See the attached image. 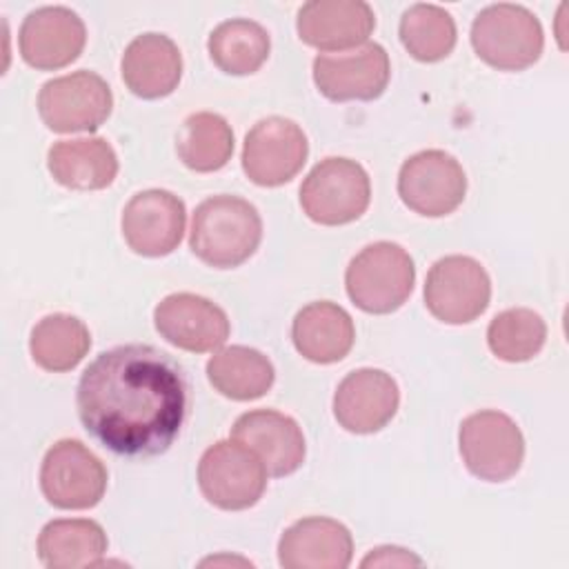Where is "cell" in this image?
I'll return each mask as SVG.
<instances>
[{
  "label": "cell",
  "mask_w": 569,
  "mask_h": 569,
  "mask_svg": "<svg viewBox=\"0 0 569 569\" xmlns=\"http://www.w3.org/2000/svg\"><path fill=\"white\" fill-rule=\"evenodd\" d=\"M362 567H420L422 560L402 547H378L365 556Z\"/></svg>",
  "instance_id": "4dcf8cb0"
},
{
  "label": "cell",
  "mask_w": 569,
  "mask_h": 569,
  "mask_svg": "<svg viewBox=\"0 0 569 569\" xmlns=\"http://www.w3.org/2000/svg\"><path fill=\"white\" fill-rule=\"evenodd\" d=\"M389 76V56L378 42L342 53H320L313 60V82L333 102L373 100L387 89Z\"/></svg>",
  "instance_id": "4fadbf2b"
},
{
  "label": "cell",
  "mask_w": 569,
  "mask_h": 569,
  "mask_svg": "<svg viewBox=\"0 0 569 569\" xmlns=\"http://www.w3.org/2000/svg\"><path fill=\"white\" fill-rule=\"evenodd\" d=\"M371 200L367 171L349 158L320 160L300 187L302 211L318 224L338 227L358 220Z\"/></svg>",
  "instance_id": "5b68a950"
},
{
  "label": "cell",
  "mask_w": 569,
  "mask_h": 569,
  "mask_svg": "<svg viewBox=\"0 0 569 569\" xmlns=\"http://www.w3.org/2000/svg\"><path fill=\"white\" fill-rule=\"evenodd\" d=\"M84 429L127 458L164 453L187 416V380L180 365L151 345L102 351L80 376L76 391Z\"/></svg>",
  "instance_id": "6da1fadb"
},
{
  "label": "cell",
  "mask_w": 569,
  "mask_h": 569,
  "mask_svg": "<svg viewBox=\"0 0 569 569\" xmlns=\"http://www.w3.org/2000/svg\"><path fill=\"white\" fill-rule=\"evenodd\" d=\"M398 402V385L387 371L356 369L336 389L333 416L351 433H373L396 416Z\"/></svg>",
  "instance_id": "e0dca14e"
},
{
  "label": "cell",
  "mask_w": 569,
  "mask_h": 569,
  "mask_svg": "<svg viewBox=\"0 0 569 569\" xmlns=\"http://www.w3.org/2000/svg\"><path fill=\"white\" fill-rule=\"evenodd\" d=\"M184 202L164 189L136 193L122 211V236L127 244L149 258L171 253L184 233Z\"/></svg>",
  "instance_id": "5bb4252c"
},
{
  "label": "cell",
  "mask_w": 569,
  "mask_h": 569,
  "mask_svg": "<svg viewBox=\"0 0 569 569\" xmlns=\"http://www.w3.org/2000/svg\"><path fill=\"white\" fill-rule=\"evenodd\" d=\"M262 238L258 209L238 196H213L196 207L189 233L191 251L209 267L231 269L253 256Z\"/></svg>",
  "instance_id": "7a4b0ae2"
},
{
  "label": "cell",
  "mask_w": 569,
  "mask_h": 569,
  "mask_svg": "<svg viewBox=\"0 0 569 569\" xmlns=\"http://www.w3.org/2000/svg\"><path fill=\"white\" fill-rule=\"evenodd\" d=\"M209 56L216 67L231 76L256 73L271 51L269 33L262 24L233 18L220 22L209 36Z\"/></svg>",
  "instance_id": "484cf974"
},
{
  "label": "cell",
  "mask_w": 569,
  "mask_h": 569,
  "mask_svg": "<svg viewBox=\"0 0 569 569\" xmlns=\"http://www.w3.org/2000/svg\"><path fill=\"white\" fill-rule=\"evenodd\" d=\"M231 438L253 449L267 473L282 478L305 462V436L298 422L273 409L242 413L231 429Z\"/></svg>",
  "instance_id": "ac0fdd59"
},
{
  "label": "cell",
  "mask_w": 569,
  "mask_h": 569,
  "mask_svg": "<svg viewBox=\"0 0 569 569\" xmlns=\"http://www.w3.org/2000/svg\"><path fill=\"white\" fill-rule=\"evenodd\" d=\"M460 456L480 480L502 482L516 476L525 458V438L502 411H476L460 425Z\"/></svg>",
  "instance_id": "52a82bcc"
},
{
  "label": "cell",
  "mask_w": 569,
  "mask_h": 569,
  "mask_svg": "<svg viewBox=\"0 0 569 569\" xmlns=\"http://www.w3.org/2000/svg\"><path fill=\"white\" fill-rule=\"evenodd\" d=\"M84 40V22L67 7H40L31 11L18 33L24 62L42 71L71 64L82 53Z\"/></svg>",
  "instance_id": "2e32d148"
},
{
  "label": "cell",
  "mask_w": 569,
  "mask_h": 569,
  "mask_svg": "<svg viewBox=\"0 0 569 569\" xmlns=\"http://www.w3.org/2000/svg\"><path fill=\"white\" fill-rule=\"evenodd\" d=\"M416 267L411 256L396 242L365 247L347 267L345 284L351 302L367 313H391L413 291Z\"/></svg>",
  "instance_id": "3957f363"
},
{
  "label": "cell",
  "mask_w": 569,
  "mask_h": 569,
  "mask_svg": "<svg viewBox=\"0 0 569 569\" xmlns=\"http://www.w3.org/2000/svg\"><path fill=\"white\" fill-rule=\"evenodd\" d=\"M298 36L322 51L365 44L376 27L373 9L362 0H311L298 11Z\"/></svg>",
  "instance_id": "d6986e66"
},
{
  "label": "cell",
  "mask_w": 569,
  "mask_h": 569,
  "mask_svg": "<svg viewBox=\"0 0 569 569\" xmlns=\"http://www.w3.org/2000/svg\"><path fill=\"white\" fill-rule=\"evenodd\" d=\"M91 333L82 320L67 313L44 316L29 338L31 358L47 371L73 369L89 351Z\"/></svg>",
  "instance_id": "4316f807"
},
{
  "label": "cell",
  "mask_w": 569,
  "mask_h": 569,
  "mask_svg": "<svg viewBox=\"0 0 569 569\" xmlns=\"http://www.w3.org/2000/svg\"><path fill=\"white\" fill-rule=\"evenodd\" d=\"M122 80L131 93L144 100L169 96L182 76L178 44L164 33H142L122 53Z\"/></svg>",
  "instance_id": "44dd1931"
},
{
  "label": "cell",
  "mask_w": 569,
  "mask_h": 569,
  "mask_svg": "<svg viewBox=\"0 0 569 569\" xmlns=\"http://www.w3.org/2000/svg\"><path fill=\"white\" fill-rule=\"evenodd\" d=\"M491 280L485 267L469 256H445L427 273L425 305L447 325H467L489 305Z\"/></svg>",
  "instance_id": "8fae6325"
},
{
  "label": "cell",
  "mask_w": 569,
  "mask_h": 569,
  "mask_svg": "<svg viewBox=\"0 0 569 569\" xmlns=\"http://www.w3.org/2000/svg\"><path fill=\"white\" fill-rule=\"evenodd\" d=\"M291 338L300 356L318 365H331L351 351L356 329L351 316L340 305L320 300L296 313Z\"/></svg>",
  "instance_id": "7402d4cb"
},
{
  "label": "cell",
  "mask_w": 569,
  "mask_h": 569,
  "mask_svg": "<svg viewBox=\"0 0 569 569\" xmlns=\"http://www.w3.org/2000/svg\"><path fill=\"white\" fill-rule=\"evenodd\" d=\"M158 333L178 349L204 353L229 338L227 313L209 298L196 293H171L153 311Z\"/></svg>",
  "instance_id": "9a60e30c"
},
{
  "label": "cell",
  "mask_w": 569,
  "mask_h": 569,
  "mask_svg": "<svg viewBox=\"0 0 569 569\" xmlns=\"http://www.w3.org/2000/svg\"><path fill=\"white\" fill-rule=\"evenodd\" d=\"M305 131L289 118L269 116L251 127L242 147V169L260 187L289 182L307 162Z\"/></svg>",
  "instance_id": "7c38bea8"
},
{
  "label": "cell",
  "mask_w": 569,
  "mask_h": 569,
  "mask_svg": "<svg viewBox=\"0 0 569 569\" xmlns=\"http://www.w3.org/2000/svg\"><path fill=\"white\" fill-rule=\"evenodd\" d=\"M202 496L218 509L240 511L253 507L267 487V469L260 456L238 440H218L198 465Z\"/></svg>",
  "instance_id": "8992f818"
},
{
  "label": "cell",
  "mask_w": 569,
  "mask_h": 569,
  "mask_svg": "<svg viewBox=\"0 0 569 569\" xmlns=\"http://www.w3.org/2000/svg\"><path fill=\"white\" fill-rule=\"evenodd\" d=\"M40 489L58 509L96 507L107 489L102 460L80 440L56 442L40 467Z\"/></svg>",
  "instance_id": "30bf717a"
},
{
  "label": "cell",
  "mask_w": 569,
  "mask_h": 569,
  "mask_svg": "<svg viewBox=\"0 0 569 569\" xmlns=\"http://www.w3.org/2000/svg\"><path fill=\"white\" fill-rule=\"evenodd\" d=\"M104 553L107 533L87 518L51 520L38 536V556L49 569L96 567Z\"/></svg>",
  "instance_id": "cb8c5ba5"
},
{
  "label": "cell",
  "mask_w": 569,
  "mask_h": 569,
  "mask_svg": "<svg viewBox=\"0 0 569 569\" xmlns=\"http://www.w3.org/2000/svg\"><path fill=\"white\" fill-rule=\"evenodd\" d=\"M47 164L60 184L80 191L104 189L118 173V156L104 138L60 140L49 149Z\"/></svg>",
  "instance_id": "603a6c76"
},
{
  "label": "cell",
  "mask_w": 569,
  "mask_h": 569,
  "mask_svg": "<svg viewBox=\"0 0 569 569\" xmlns=\"http://www.w3.org/2000/svg\"><path fill=\"white\" fill-rule=\"evenodd\" d=\"M176 149L184 167L198 173L218 171L233 153V131L222 116L198 111L182 122Z\"/></svg>",
  "instance_id": "83f0119b"
},
{
  "label": "cell",
  "mask_w": 569,
  "mask_h": 569,
  "mask_svg": "<svg viewBox=\"0 0 569 569\" xmlns=\"http://www.w3.org/2000/svg\"><path fill=\"white\" fill-rule=\"evenodd\" d=\"M471 44L480 60L500 71L531 67L545 47L540 20L520 4L498 2L482 9L471 24Z\"/></svg>",
  "instance_id": "277c9868"
},
{
  "label": "cell",
  "mask_w": 569,
  "mask_h": 569,
  "mask_svg": "<svg viewBox=\"0 0 569 569\" xmlns=\"http://www.w3.org/2000/svg\"><path fill=\"white\" fill-rule=\"evenodd\" d=\"M545 320L525 307L507 309L498 313L487 329V342L496 358L505 362L531 360L545 345Z\"/></svg>",
  "instance_id": "f546056e"
},
{
  "label": "cell",
  "mask_w": 569,
  "mask_h": 569,
  "mask_svg": "<svg viewBox=\"0 0 569 569\" xmlns=\"http://www.w3.org/2000/svg\"><path fill=\"white\" fill-rule=\"evenodd\" d=\"M400 40L420 62H438L456 47V22L438 4H413L400 18Z\"/></svg>",
  "instance_id": "f1b7e54d"
},
{
  "label": "cell",
  "mask_w": 569,
  "mask_h": 569,
  "mask_svg": "<svg viewBox=\"0 0 569 569\" xmlns=\"http://www.w3.org/2000/svg\"><path fill=\"white\" fill-rule=\"evenodd\" d=\"M109 84L93 71H76L53 78L38 93L42 122L58 133L96 131L111 113Z\"/></svg>",
  "instance_id": "ba28073f"
},
{
  "label": "cell",
  "mask_w": 569,
  "mask_h": 569,
  "mask_svg": "<svg viewBox=\"0 0 569 569\" xmlns=\"http://www.w3.org/2000/svg\"><path fill=\"white\" fill-rule=\"evenodd\" d=\"M398 193L411 211L440 218L462 204L467 176L451 153L440 149L418 151L400 167Z\"/></svg>",
  "instance_id": "9c48e42d"
},
{
  "label": "cell",
  "mask_w": 569,
  "mask_h": 569,
  "mask_svg": "<svg viewBox=\"0 0 569 569\" xmlns=\"http://www.w3.org/2000/svg\"><path fill=\"white\" fill-rule=\"evenodd\" d=\"M353 556L349 529L322 516H311L284 529L278 560L284 569H345Z\"/></svg>",
  "instance_id": "ffe728a7"
},
{
  "label": "cell",
  "mask_w": 569,
  "mask_h": 569,
  "mask_svg": "<svg viewBox=\"0 0 569 569\" xmlns=\"http://www.w3.org/2000/svg\"><path fill=\"white\" fill-rule=\"evenodd\" d=\"M207 378L216 391L231 400H256L271 389L276 371L258 349L233 345L211 356Z\"/></svg>",
  "instance_id": "d4e9b609"
}]
</instances>
